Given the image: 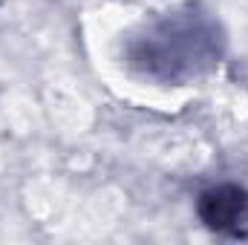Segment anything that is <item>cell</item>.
I'll list each match as a JSON object with an SVG mask.
<instances>
[{
	"mask_svg": "<svg viewBox=\"0 0 248 245\" xmlns=\"http://www.w3.org/2000/svg\"><path fill=\"white\" fill-rule=\"evenodd\" d=\"M196 214L205 222V228L228 237H246L248 234V190L234 182L214 184L199 193Z\"/></svg>",
	"mask_w": 248,
	"mask_h": 245,
	"instance_id": "2",
	"label": "cell"
},
{
	"mask_svg": "<svg viewBox=\"0 0 248 245\" xmlns=\"http://www.w3.org/2000/svg\"><path fill=\"white\" fill-rule=\"evenodd\" d=\"M225 55L219 20L190 3L141 26L124 49L127 66L156 84L182 87L217 69Z\"/></svg>",
	"mask_w": 248,
	"mask_h": 245,
	"instance_id": "1",
	"label": "cell"
}]
</instances>
